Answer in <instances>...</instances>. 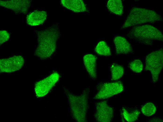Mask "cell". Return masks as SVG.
I'll return each instance as SVG.
<instances>
[{
	"label": "cell",
	"mask_w": 163,
	"mask_h": 122,
	"mask_svg": "<svg viewBox=\"0 0 163 122\" xmlns=\"http://www.w3.org/2000/svg\"><path fill=\"white\" fill-rule=\"evenodd\" d=\"M38 45L35 56L41 59L50 57L55 51L59 33L57 27L53 26L40 31H37Z\"/></svg>",
	"instance_id": "obj_1"
},
{
	"label": "cell",
	"mask_w": 163,
	"mask_h": 122,
	"mask_svg": "<svg viewBox=\"0 0 163 122\" xmlns=\"http://www.w3.org/2000/svg\"><path fill=\"white\" fill-rule=\"evenodd\" d=\"M127 35L134 41L148 46L152 45L154 41L163 40L161 31L154 26L148 25L135 26Z\"/></svg>",
	"instance_id": "obj_2"
},
{
	"label": "cell",
	"mask_w": 163,
	"mask_h": 122,
	"mask_svg": "<svg viewBox=\"0 0 163 122\" xmlns=\"http://www.w3.org/2000/svg\"><path fill=\"white\" fill-rule=\"evenodd\" d=\"M162 20L160 15L153 10L133 7L131 9L122 28L125 29L145 23H153Z\"/></svg>",
	"instance_id": "obj_3"
},
{
	"label": "cell",
	"mask_w": 163,
	"mask_h": 122,
	"mask_svg": "<svg viewBox=\"0 0 163 122\" xmlns=\"http://www.w3.org/2000/svg\"><path fill=\"white\" fill-rule=\"evenodd\" d=\"M89 92V90L87 89L80 95L67 93L72 114L74 119L78 122L86 121Z\"/></svg>",
	"instance_id": "obj_4"
},
{
	"label": "cell",
	"mask_w": 163,
	"mask_h": 122,
	"mask_svg": "<svg viewBox=\"0 0 163 122\" xmlns=\"http://www.w3.org/2000/svg\"><path fill=\"white\" fill-rule=\"evenodd\" d=\"M163 55V49L161 48L150 53L146 57L145 69L151 72L154 83L158 81L159 75L162 69Z\"/></svg>",
	"instance_id": "obj_5"
},
{
	"label": "cell",
	"mask_w": 163,
	"mask_h": 122,
	"mask_svg": "<svg viewBox=\"0 0 163 122\" xmlns=\"http://www.w3.org/2000/svg\"><path fill=\"white\" fill-rule=\"evenodd\" d=\"M123 89V84L119 81L104 83L100 85L94 99H101L108 98L121 92Z\"/></svg>",
	"instance_id": "obj_6"
},
{
	"label": "cell",
	"mask_w": 163,
	"mask_h": 122,
	"mask_svg": "<svg viewBox=\"0 0 163 122\" xmlns=\"http://www.w3.org/2000/svg\"><path fill=\"white\" fill-rule=\"evenodd\" d=\"M59 74L54 72L50 75L37 82L35 85V91L36 96L43 97L46 95L59 80Z\"/></svg>",
	"instance_id": "obj_7"
},
{
	"label": "cell",
	"mask_w": 163,
	"mask_h": 122,
	"mask_svg": "<svg viewBox=\"0 0 163 122\" xmlns=\"http://www.w3.org/2000/svg\"><path fill=\"white\" fill-rule=\"evenodd\" d=\"M24 59L21 56H15L0 60V73H11L20 69L23 66Z\"/></svg>",
	"instance_id": "obj_8"
},
{
	"label": "cell",
	"mask_w": 163,
	"mask_h": 122,
	"mask_svg": "<svg viewBox=\"0 0 163 122\" xmlns=\"http://www.w3.org/2000/svg\"><path fill=\"white\" fill-rule=\"evenodd\" d=\"M113 111L105 101L97 102L96 104L94 118L96 121L100 122H111L113 117Z\"/></svg>",
	"instance_id": "obj_9"
},
{
	"label": "cell",
	"mask_w": 163,
	"mask_h": 122,
	"mask_svg": "<svg viewBox=\"0 0 163 122\" xmlns=\"http://www.w3.org/2000/svg\"><path fill=\"white\" fill-rule=\"evenodd\" d=\"M30 0H0V5L18 13L26 14L30 6Z\"/></svg>",
	"instance_id": "obj_10"
},
{
	"label": "cell",
	"mask_w": 163,
	"mask_h": 122,
	"mask_svg": "<svg viewBox=\"0 0 163 122\" xmlns=\"http://www.w3.org/2000/svg\"><path fill=\"white\" fill-rule=\"evenodd\" d=\"M114 42L117 54H127L133 52L130 44L125 38L117 36L114 39Z\"/></svg>",
	"instance_id": "obj_11"
},
{
	"label": "cell",
	"mask_w": 163,
	"mask_h": 122,
	"mask_svg": "<svg viewBox=\"0 0 163 122\" xmlns=\"http://www.w3.org/2000/svg\"><path fill=\"white\" fill-rule=\"evenodd\" d=\"M96 60L95 56L91 54H86L83 57L85 68L90 76L93 80L97 77Z\"/></svg>",
	"instance_id": "obj_12"
},
{
	"label": "cell",
	"mask_w": 163,
	"mask_h": 122,
	"mask_svg": "<svg viewBox=\"0 0 163 122\" xmlns=\"http://www.w3.org/2000/svg\"><path fill=\"white\" fill-rule=\"evenodd\" d=\"M47 14L44 11H35L27 16V23L31 26H36L42 24L46 19Z\"/></svg>",
	"instance_id": "obj_13"
},
{
	"label": "cell",
	"mask_w": 163,
	"mask_h": 122,
	"mask_svg": "<svg viewBox=\"0 0 163 122\" xmlns=\"http://www.w3.org/2000/svg\"><path fill=\"white\" fill-rule=\"evenodd\" d=\"M61 4L64 7L73 11L78 13L87 10L86 6L81 0H62Z\"/></svg>",
	"instance_id": "obj_14"
},
{
	"label": "cell",
	"mask_w": 163,
	"mask_h": 122,
	"mask_svg": "<svg viewBox=\"0 0 163 122\" xmlns=\"http://www.w3.org/2000/svg\"><path fill=\"white\" fill-rule=\"evenodd\" d=\"M107 7L111 12L119 15H122L123 12V7L120 0H109L107 2Z\"/></svg>",
	"instance_id": "obj_15"
},
{
	"label": "cell",
	"mask_w": 163,
	"mask_h": 122,
	"mask_svg": "<svg viewBox=\"0 0 163 122\" xmlns=\"http://www.w3.org/2000/svg\"><path fill=\"white\" fill-rule=\"evenodd\" d=\"M111 73V80H116L119 79L122 76L124 72V69L122 66L114 64L110 68Z\"/></svg>",
	"instance_id": "obj_16"
},
{
	"label": "cell",
	"mask_w": 163,
	"mask_h": 122,
	"mask_svg": "<svg viewBox=\"0 0 163 122\" xmlns=\"http://www.w3.org/2000/svg\"><path fill=\"white\" fill-rule=\"evenodd\" d=\"M96 52L99 55L105 56H109L111 54L110 48L106 43L103 41L99 42L95 49Z\"/></svg>",
	"instance_id": "obj_17"
},
{
	"label": "cell",
	"mask_w": 163,
	"mask_h": 122,
	"mask_svg": "<svg viewBox=\"0 0 163 122\" xmlns=\"http://www.w3.org/2000/svg\"><path fill=\"white\" fill-rule=\"evenodd\" d=\"M123 115L125 119L129 122H135L140 112L137 110L129 113L124 108H122Z\"/></svg>",
	"instance_id": "obj_18"
},
{
	"label": "cell",
	"mask_w": 163,
	"mask_h": 122,
	"mask_svg": "<svg viewBox=\"0 0 163 122\" xmlns=\"http://www.w3.org/2000/svg\"><path fill=\"white\" fill-rule=\"evenodd\" d=\"M141 111L144 115L149 116L155 113L156 111V108L153 103H148L142 107Z\"/></svg>",
	"instance_id": "obj_19"
},
{
	"label": "cell",
	"mask_w": 163,
	"mask_h": 122,
	"mask_svg": "<svg viewBox=\"0 0 163 122\" xmlns=\"http://www.w3.org/2000/svg\"><path fill=\"white\" fill-rule=\"evenodd\" d=\"M129 67L134 72L136 73L141 72L143 69V65L139 60H134L129 64Z\"/></svg>",
	"instance_id": "obj_20"
},
{
	"label": "cell",
	"mask_w": 163,
	"mask_h": 122,
	"mask_svg": "<svg viewBox=\"0 0 163 122\" xmlns=\"http://www.w3.org/2000/svg\"><path fill=\"white\" fill-rule=\"evenodd\" d=\"M10 37L9 34L6 31L1 30L0 31V45L5 42L7 41Z\"/></svg>",
	"instance_id": "obj_21"
}]
</instances>
